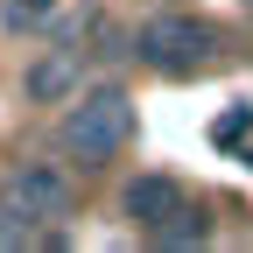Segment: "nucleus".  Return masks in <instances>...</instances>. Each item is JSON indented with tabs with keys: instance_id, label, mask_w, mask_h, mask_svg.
Wrapping results in <instances>:
<instances>
[{
	"instance_id": "f257e3e1",
	"label": "nucleus",
	"mask_w": 253,
	"mask_h": 253,
	"mask_svg": "<svg viewBox=\"0 0 253 253\" xmlns=\"http://www.w3.org/2000/svg\"><path fill=\"white\" fill-rule=\"evenodd\" d=\"M134 126H141V113H134V91L126 84H84L63 106V120H56V148H63V162L99 176V169H113L134 148Z\"/></svg>"
},
{
	"instance_id": "f03ea898",
	"label": "nucleus",
	"mask_w": 253,
	"mask_h": 253,
	"mask_svg": "<svg viewBox=\"0 0 253 253\" xmlns=\"http://www.w3.org/2000/svg\"><path fill=\"white\" fill-rule=\"evenodd\" d=\"M225 56V36H218V21L204 14H148L134 21V63H148V71L162 78H190V71H211V63Z\"/></svg>"
},
{
	"instance_id": "7ed1b4c3",
	"label": "nucleus",
	"mask_w": 253,
	"mask_h": 253,
	"mask_svg": "<svg viewBox=\"0 0 253 253\" xmlns=\"http://www.w3.org/2000/svg\"><path fill=\"white\" fill-rule=\"evenodd\" d=\"M0 197H7V204H21L28 218H42V225H56V218H71L78 190H71V176H63L56 162H36V155H21V162L7 169V183H0Z\"/></svg>"
},
{
	"instance_id": "20e7f679",
	"label": "nucleus",
	"mask_w": 253,
	"mask_h": 253,
	"mask_svg": "<svg viewBox=\"0 0 253 253\" xmlns=\"http://www.w3.org/2000/svg\"><path fill=\"white\" fill-rule=\"evenodd\" d=\"M183 204H190V190H183L169 169H141V176H126V183H120V218H126L141 239H148L155 225H169Z\"/></svg>"
},
{
	"instance_id": "39448f33",
	"label": "nucleus",
	"mask_w": 253,
	"mask_h": 253,
	"mask_svg": "<svg viewBox=\"0 0 253 253\" xmlns=\"http://www.w3.org/2000/svg\"><path fill=\"white\" fill-rule=\"evenodd\" d=\"M78 91H84V63L63 49V42H49L42 56L21 63V99L28 106H71Z\"/></svg>"
},
{
	"instance_id": "423d86ee",
	"label": "nucleus",
	"mask_w": 253,
	"mask_h": 253,
	"mask_svg": "<svg viewBox=\"0 0 253 253\" xmlns=\"http://www.w3.org/2000/svg\"><path fill=\"white\" fill-rule=\"evenodd\" d=\"M148 246H155V253H190V246H211V218L183 204L169 225H155V232H148Z\"/></svg>"
},
{
	"instance_id": "0eeeda50",
	"label": "nucleus",
	"mask_w": 253,
	"mask_h": 253,
	"mask_svg": "<svg viewBox=\"0 0 253 253\" xmlns=\"http://www.w3.org/2000/svg\"><path fill=\"white\" fill-rule=\"evenodd\" d=\"M28 246H42V218H28L21 204L0 197V253H28Z\"/></svg>"
},
{
	"instance_id": "6e6552de",
	"label": "nucleus",
	"mask_w": 253,
	"mask_h": 253,
	"mask_svg": "<svg viewBox=\"0 0 253 253\" xmlns=\"http://www.w3.org/2000/svg\"><path fill=\"white\" fill-rule=\"evenodd\" d=\"M42 7H49V0H7V28H14V36H21V28H28V21H42Z\"/></svg>"
},
{
	"instance_id": "1a4fd4ad",
	"label": "nucleus",
	"mask_w": 253,
	"mask_h": 253,
	"mask_svg": "<svg viewBox=\"0 0 253 253\" xmlns=\"http://www.w3.org/2000/svg\"><path fill=\"white\" fill-rule=\"evenodd\" d=\"M246 126H253V106H232L225 120H218V141H239V134H246Z\"/></svg>"
},
{
	"instance_id": "9d476101",
	"label": "nucleus",
	"mask_w": 253,
	"mask_h": 253,
	"mask_svg": "<svg viewBox=\"0 0 253 253\" xmlns=\"http://www.w3.org/2000/svg\"><path fill=\"white\" fill-rule=\"evenodd\" d=\"M239 7H246V14H253V0H239Z\"/></svg>"
}]
</instances>
